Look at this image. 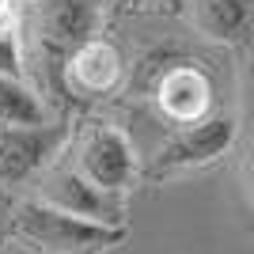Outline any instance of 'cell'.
<instances>
[{
    "mask_svg": "<svg viewBox=\"0 0 254 254\" xmlns=\"http://www.w3.org/2000/svg\"><path fill=\"white\" fill-rule=\"evenodd\" d=\"M11 232L38 254H106L126 243V228H106L53 209L46 201H23L11 212Z\"/></svg>",
    "mask_w": 254,
    "mask_h": 254,
    "instance_id": "1",
    "label": "cell"
},
{
    "mask_svg": "<svg viewBox=\"0 0 254 254\" xmlns=\"http://www.w3.org/2000/svg\"><path fill=\"white\" fill-rule=\"evenodd\" d=\"M99 0H46L38 11V61L53 87H61V68L76 50L99 38Z\"/></svg>",
    "mask_w": 254,
    "mask_h": 254,
    "instance_id": "2",
    "label": "cell"
},
{
    "mask_svg": "<svg viewBox=\"0 0 254 254\" xmlns=\"http://www.w3.org/2000/svg\"><path fill=\"white\" fill-rule=\"evenodd\" d=\"M72 167L80 171L95 190L114 193V197L133 186V179H137V171H140L133 140L118 126H110V122H87L84 126Z\"/></svg>",
    "mask_w": 254,
    "mask_h": 254,
    "instance_id": "3",
    "label": "cell"
},
{
    "mask_svg": "<svg viewBox=\"0 0 254 254\" xmlns=\"http://www.w3.org/2000/svg\"><path fill=\"white\" fill-rule=\"evenodd\" d=\"M235 144V118L224 114H209L197 126L179 129L175 137L156 152L148 167V179H171V175H182V171H197L209 167L224 152Z\"/></svg>",
    "mask_w": 254,
    "mask_h": 254,
    "instance_id": "4",
    "label": "cell"
},
{
    "mask_svg": "<svg viewBox=\"0 0 254 254\" xmlns=\"http://www.w3.org/2000/svg\"><path fill=\"white\" fill-rule=\"evenodd\" d=\"M68 129L61 122L50 126H0V186H23L57 156Z\"/></svg>",
    "mask_w": 254,
    "mask_h": 254,
    "instance_id": "5",
    "label": "cell"
},
{
    "mask_svg": "<svg viewBox=\"0 0 254 254\" xmlns=\"http://www.w3.org/2000/svg\"><path fill=\"white\" fill-rule=\"evenodd\" d=\"M38 201L68 212V216H80V220L106 224V228H122V201H118L114 193L95 190L76 167H64V163L46 171Z\"/></svg>",
    "mask_w": 254,
    "mask_h": 254,
    "instance_id": "6",
    "label": "cell"
},
{
    "mask_svg": "<svg viewBox=\"0 0 254 254\" xmlns=\"http://www.w3.org/2000/svg\"><path fill=\"white\" fill-rule=\"evenodd\" d=\"M156 106L159 114L175 122V126H197L209 118V106H212V80L201 64L193 61H182L175 68L159 76L156 84Z\"/></svg>",
    "mask_w": 254,
    "mask_h": 254,
    "instance_id": "7",
    "label": "cell"
},
{
    "mask_svg": "<svg viewBox=\"0 0 254 254\" xmlns=\"http://www.w3.org/2000/svg\"><path fill=\"white\" fill-rule=\"evenodd\" d=\"M122 84V50L106 38H91L64 61L61 87L80 99H103Z\"/></svg>",
    "mask_w": 254,
    "mask_h": 254,
    "instance_id": "8",
    "label": "cell"
},
{
    "mask_svg": "<svg viewBox=\"0 0 254 254\" xmlns=\"http://www.w3.org/2000/svg\"><path fill=\"white\" fill-rule=\"evenodd\" d=\"M193 23L212 42H239L254 23L251 0H193Z\"/></svg>",
    "mask_w": 254,
    "mask_h": 254,
    "instance_id": "9",
    "label": "cell"
},
{
    "mask_svg": "<svg viewBox=\"0 0 254 254\" xmlns=\"http://www.w3.org/2000/svg\"><path fill=\"white\" fill-rule=\"evenodd\" d=\"M0 126H50V110L23 80L0 76Z\"/></svg>",
    "mask_w": 254,
    "mask_h": 254,
    "instance_id": "10",
    "label": "cell"
},
{
    "mask_svg": "<svg viewBox=\"0 0 254 254\" xmlns=\"http://www.w3.org/2000/svg\"><path fill=\"white\" fill-rule=\"evenodd\" d=\"M0 76L23 80V42H19V31L0 34Z\"/></svg>",
    "mask_w": 254,
    "mask_h": 254,
    "instance_id": "11",
    "label": "cell"
},
{
    "mask_svg": "<svg viewBox=\"0 0 254 254\" xmlns=\"http://www.w3.org/2000/svg\"><path fill=\"white\" fill-rule=\"evenodd\" d=\"M239 118H243V126L254 133V57L247 61L243 84H239Z\"/></svg>",
    "mask_w": 254,
    "mask_h": 254,
    "instance_id": "12",
    "label": "cell"
},
{
    "mask_svg": "<svg viewBox=\"0 0 254 254\" xmlns=\"http://www.w3.org/2000/svg\"><path fill=\"white\" fill-rule=\"evenodd\" d=\"M239 171H243V186H247V193L254 197V137H251V144L243 148V163H239Z\"/></svg>",
    "mask_w": 254,
    "mask_h": 254,
    "instance_id": "13",
    "label": "cell"
},
{
    "mask_svg": "<svg viewBox=\"0 0 254 254\" xmlns=\"http://www.w3.org/2000/svg\"><path fill=\"white\" fill-rule=\"evenodd\" d=\"M11 4H15V8H19V4H38V0H11Z\"/></svg>",
    "mask_w": 254,
    "mask_h": 254,
    "instance_id": "14",
    "label": "cell"
},
{
    "mask_svg": "<svg viewBox=\"0 0 254 254\" xmlns=\"http://www.w3.org/2000/svg\"><path fill=\"white\" fill-rule=\"evenodd\" d=\"M148 4H167V0H148Z\"/></svg>",
    "mask_w": 254,
    "mask_h": 254,
    "instance_id": "15",
    "label": "cell"
}]
</instances>
